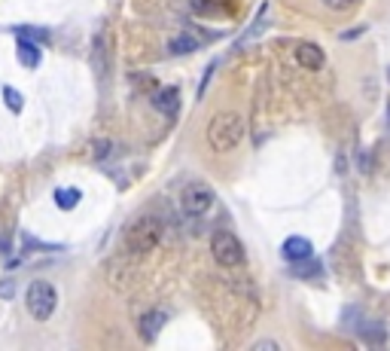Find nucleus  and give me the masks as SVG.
<instances>
[{
	"mask_svg": "<svg viewBox=\"0 0 390 351\" xmlns=\"http://www.w3.org/2000/svg\"><path fill=\"white\" fill-rule=\"evenodd\" d=\"M244 140V119L235 110H220L214 119L208 122V144L214 153H232Z\"/></svg>",
	"mask_w": 390,
	"mask_h": 351,
	"instance_id": "1",
	"label": "nucleus"
},
{
	"mask_svg": "<svg viewBox=\"0 0 390 351\" xmlns=\"http://www.w3.org/2000/svg\"><path fill=\"white\" fill-rule=\"evenodd\" d=\"M162 220L153 214H140L135 223L126 230V251L128 253H149L162 241Z\"/></svg>",
	"mask_w": 390,
	"mask_h": 351,
	"instance_id": "2",
	"label": "nucleus"
},
{
	"mask_svg": "<svg viewBox=\"0 0 390 351\" xmlns=\"http://www.w3.org/2000/svg\"><path fill=\"white\" fill-rule=\"evenodd\" d=\"M217 205V192L205 180H192L180 190V211L189 217H205Z\"/></svg>",
	"mask_w": 390,
	"mask_h": 351,
	"instance_id": "3",
	"label": "nucleus"
},
{
	"mask_svg": "<svg viewBox=\"0 0 390 351\" xmlns=\"http://www.w3.org/2000/svg\"><path fill=\"white\" fill-rule=\"evenodd\" d=\"M210 253H214V260L226 269H238L244 263V244L229 230H217L210 235Z\"/></svg>",
	"mask_w": 390,
	"mask_h": 351,
	"instance_id": "4",
	"label": "nucleus"
},
{
	"mask_svg": "<svg viewBox=\"0 0 390 351\" xmlns=\"http://www.w3.org/2000/svg\"><path fill=\"white\" fill-rule=\"evenodd\" d=\"M25 303H28L31 318L46 321V318H52V312H55V303H58L55 287H52L49 281H31L28 293H25Z\"/></svg>",
	"mask_w": 390,
	"mask_h": 351,
	"instance_id": "5",
	"label": "nucleus"
},
{
	"mask_svg": "<svg viewBox=\"0 0 390 351\" xmlns=\"http://www.w3.org/2000/svg\"><path fill=\"white\" fill-rule=\"evenodd\" d=\"M281 253H283V260H287V263H302L308 257H314V244L308 241L305 235H290V239L283 241Z\"/></svg>",
	"mask_w": 390,
	"mask_h": 351,
	"instance_id": "6",
	"label": "nucleus"
},
{
	"mask_svg": "<svg viewBox=\"0 0 390 351\" xmlns=\"http://www.w3.org/2000/svg\"><path fill=\"white\" fill-rule=\"evenodd\" d=\"M296 61L302 67H308V70H321L326 65V55H323V49L317 46V43H299V46H296Z\"/></svg>",
	"mask_w": 390,
	"mask_h": 351,
	"instance_id": "7",
	"label": "nucleus"
},
{
	"mask_svg": "<svg viewBox=\"0 0 390 351\" xmlns=\"http://www.w3.org/2000/svg\"><path fill=\"white\" fill-rule=\"evenodd\" d=\"M92 65H95L98 80H104V77H107V43H104V34H95V43H92Z\"/></svg>",
	"mask_w": 390,
	"mask_h": 351,
	"instance_id": "8",
	"label": "nucleus"
},
{
	"mask_svg": "<svg viewBox=\"0 0 390 351\" xmlns=\"http://www.w3.org/2000/svg\"><path fill=\"white\" fill-rule=\"evenodd\" d=\"M165 321H168V312H165V309H162V312H159V309L147 312V314H144V321H140V327H144V330H140V333H144V339H147V342H153V339H156V333L165 327Z\"/></svg>",
	"mask_w": 390,
	"mask_h": 351,
	"instance_id": "9",
	"label": "nucleus"
},
{
	"mask_svg": "<svg viewBox=\"0 0 390 351\" xmlns=\"http://www.w3.org/2000/svg\"><path fill=\"white\" fill-rule=\"evenodd\" d=\"M19 61H22V67H40L43 52H40L37 43H31V40H19Z\"/></svg>",
	"mask_w": 390,
	"mask_h": 351,
	"instance_id": "10",
	"label": "nucleus"
},
{
	"mask_svg": "<svg viewBox=\"0 0 390 351\" xmlns=\"http://www.w3.org/2000/svg\"><path fill=\"white\" fill-rule=\"evenodd\" d=\"M156 107H162L168 117H174L177 107H180V92L174 89V86H168V89H162L156 95Z\"/></svg>",
	"mask_w": 390,
	"mask_h": 351,
	"instance_id": "11",
	"label": "nucleus"
},
{
	"mask_svg": "<svg viewBox=\"0 0 390 351\" xmlns=\"http://www.w3.org/2000/svg\"><path fill=\"white\" fill-rule=\"evenodd\" d=\"M79 190H74V187H58L55 190V205L61 208V211H74L76 205H79Z\"/></svg>",
	"mask_w": 390,
	"mask_h": 351,
	"instance_id": "12",
	"label": "nucleus"
},
{
	"mask_svg": "<svg viewBox=\"0 0 390 351\" xmlns=\"http://www.w3.org/2000/svg\"><path fill=\"white\" fill-rule=\"evenodd\" d=\"M174 52V55H189V52L199 49V40L192 37V34H180V37H174L171 40V46H168Z\"/></svg>",
	"mask_w": 390,
	"mask_h": 351,
	"instance_id": "13",
	"label": "nucleus"
},
{
	"mask_svg": "<svg viewBox=\"0 0 390 351\" xmlns=\"http://www.w3.org/2000/svg\"><path fill=\"white\" fill-rule=\"evenodd\" d=\"M15 40H46V28H31V25H15L13 28Z\"/></svg>",
	"mask_w": 390,
	"mask_h": 351,
	"instance_id": "14",
	"label": "nucleus"
},
{
	"mask_svg": "<svg viewBox=\"0 0 390 351\" xmlns=\"http://www.w3.org/2000/svg\"><path fill=\"white\" fill-rule=\"evenodd\" d=\"M4 104H6V107H10L13 113H22V107H25L22 92H15L13 86H4Z\"/></svg>",
	"mask_w": 390,
	"mask_h": 351,
	"instance_id": "15",
	"label": "nucleus"
},
{
	"mask_svg": "<svg viewBox=\"0 0 390 351\" xmlns=\"http://www.w3.org/2000/svg\"><path fill=\"white\" fill-rule=\"evenodd\" d=\"M265 22H269V4H262V6H260V22H253L250 28H247V34H244V40H241V43L253 40V37H260V31L265 28Z\"/></svg>",
	"mask_w": 390,
	"mask_h": 351,
	"instance_id": "16",
	"label": "nucleus"
},
{
	"mask_svg": "<svg viewBox=\"0 0 390 351\" xmlns=\"http://www.w3.org/2000/svg\"><path fill=\"white\" fill-rule=\"evenodd\" d=\"M290 272L296 278H305V275H321V266H317V263H311V257H308V260H302V266H296V263H292Z\"/></svg>",
	"mask_w": 390,
	"mask_h": 351,
	"instance_id": "17",
	"label": "nucleus"
},
{
	"mask_svg": "<svg viewBox=\"0 0 390 351\" xmlns=\"http://www.w3.org/2000/svg\"><path fill=\"white\" fill-rule=\"evenodd\" d=\"M321 4L326 6V10H335V13H344V10H351L357 0H321Z\"/></svg>",
	"mask_w": 390,
	"mask_h": 351,
	"instance_id": "18",
	"label": "nucleus"
},
{
	"mask_svg": "<svg viewBox=\"0 0 390 351\" xmlns=\"http://www.w3.org/2000/svg\"><path fill=\"white\" fill-rule=\"evenodd\" d=\"M0 296H4V300L15 296V281H13V278H4V281H0Z\"/></svg>",
	"mask_w": 390,
	"mask_h": 351,
	"instance_id": "19",
	"label": "nucleus"
},
{
	"mask_svg": "<svg viewBox=\"0 0 390 351\" xmlns=\"http://www.w3.org/2000/svg\"><path fill=\"white\" fill-rule=\"evenodd\" d=\"M189 4H192V10H195V13H205L210 0H189Z\"/></svg>",
	"mask_w": 390,
	"mask_h": 351,
	"instance_id": "20",
	"label": "nucleus"
},
{
	"mask_svg": "<svg viewBox=\"0 0 390 351\" xmlns=\"http://www.w3.org/2000/svg\"><path fill=\"white\" fill-rule=\"evenodd\" d=\"M360 34H363V28H351V31H344V34H342V40H357Z\"/></svg>",
	"mask_w": 390,
	"mask_h": 351,
	"instance_id": "21",
	"label": "nucleus"
},
{
	"mask_svg": "<svg viewBox=\"0 0 390 351\" xmlns=\"http://www.w3.org/2000/svg\"><path fill=\"white\" fill-rule=\"evenodd\" d=\"M253 348H269V351H281V345H278V342H256Z\"/></svg>",
	"mask_w": 390,
	"mask_h": 351,
	"instance_id": "22",
	"label": "nucleus"
}]
</instances>
